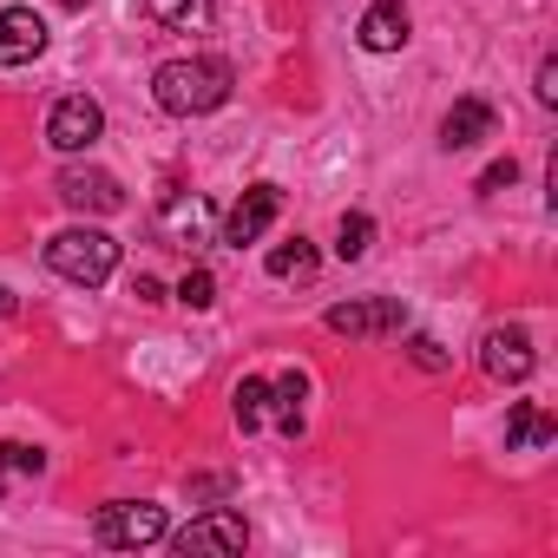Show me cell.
Instances as JSON below:
<instances>
[{
	"label": "cell",
	"instance_id": "1",
	"mask_svg": "<svg viewBox=\"0 0 558 558\" xmlns=\"http://www.w3.org/2000/svg\"><path fill=\"white\" fill-rule=\"evenodd\" d=\"M230 86H236V73L223 66V60H165L158 73H151V99H158V112H171V119H204V112H217L223 99H230Z\"/></svg>",
	"mask_w": 558,
	"mask_h": 558
},
{
	"label": "cell",
	"instance_id": "2",
	"mask_svg": "<svg viewBox=\"0 0 558 558\" xmlns=\"http://www.w3.org/2000/svg\"><path fill=\"white\" fill-rule=\"evenodd\" d=\"M47 269L66 276V283H80V290H99V283H112V269H119V243L106 230H93V223H73V230H60L47 243Z\"/></svg>",
	"mask_w": 558,
	"mask_h": 558
},
{
	"label": "cell",
	"instance_id": "3",
	"mask_svg": "<svg viewBox=\"0 0 558 558\" xmlns=\"http://www.w3.org/2000/svg\"><path fill=\"white\" fill-rule=\"evenodd\" d=\"M171 532V519H165V506H151V499H112V506H99V519H93V538L106 545V551H145V545H158Z\"/></svg>",
	"mask_w": 558,
	"mask_h": 558
},
{
	"label": "cell",
	"instance_id": "4",
	"mask_svg": "<svg viewBox=\"0 0 558 558\" xmlns=\"http://www.w3.org/2000/svg\"><path fill=\"white\" fill-rule=\"evenodd\" d=\"M323 323H329L336 336L375 342V336H401V329H408V310H401V296H349V303H336Z\"/></svg>",
	"mask_w": 558,
	"mask_h": 558
},
{
	"label": "cell",
	"instance_id": "5",
	"mask_svg": "<svg viewBox=\"0 0 558 558\" xmlns=\"http://www.w3.org/2000/svg\"><path fill=\"white\" fill-rule=\"evenodd\" d=\"M53 191H60V204L80 210V217H112V210H125V184H119L112 171H93V165H66Z\"/></svg>",
	"mask_w": 558,
	"mask_h": 558
},
{
	"label": "cell",
	"instance_id": "6",
	"mask_svg": "<svg viewBox=\"0 0 558 558\" xmlns=\"http://www.w3.org/2000/svg\"><path fill=\"white\" fill-rule=\"evenodd\" d=\"M99 132H106V112H99V99H86V93L60 99L53 119H47V145H53V151H86V145H99Z\"/></svg>",
	"mask_w": 558,
	"mask_h": 558
},
{
	"label": "cell",
	"instance_id": "7",
	"mask_svg": "<svg viewBox=\"0 0 558 558\" xmlns=\"http://www.w3.org/2000/svg\"><path fill=\"white\" fill-rule=\"evenodd\" d=\"M532 336L519 329V323H506V329H486V342H480V368L493 375V381H525L532 375Z\"/></svg>",
	"mask_w": 558,
	"mask_h": 558
},
{
	"label": "cell",
	"instance_id": "8",
	"mask_svg": "<svg viewBox=\"0 0 558 558\" xmlns=\"http://www.w3.org/2000/svg\"><path fill=\"white\" fill-rule=\"evenodd\" d=\"M243 545H250V525L230 506H210L178 532V551H243Z\"/></svg>",
	"mask_w": 558,
	"mask_h": 558
},
{
	"label": "cell",
	"instance_id": "9",
	"mask_svg": "<svg viewBox=\"0 0 558 558\" xmlns=\"http://www.w3.org/2000/svg\"><path fill=\"white\" fill-rule=\"evenodd\" d=\"M276 210H283V191H276V184H250V191L236 197V210L223 217V243H230V250L256 243V236L276 223Z\"/></svg>",
	"mask_w": 558,
	"mask_h": 558
},
{
	"label": "cell",
	"instance_id": "10",
	"mask_svg": "<svg viewBox=\"0 0 558 558\" xmlns=\"http://www.w3.org/2000/svg\"><path fill=\"white\" fill-rule=\"evenodd\" d=\"M47 53V21L34 8H0V66H27Z\"/></svg>",
	"mask_w": 558,
	"mask_h": 558
},
{
	"label": "cell",
	"instance_id": "11",
	"mask_svg": "<svg viewBox=\"0 0 558 558\" xmlns=\"http://www.w3.org/2000/svg\"><path fill=\"white\" fill-rule=\"evenodd\" d=\"M362 47L368 53H401L408 47V34H414V21H408V8H401V0H375V8L362 14Z\"/></svg>",
	"mask_w": 558,
	"mask_h": 558
},
{
	"label": "cell",
	"instance_id": "12",
	"mask_svg": "<svg viewBox=\"0 0 558 558\" xmlns=\"http://www.w3.org/2000/svg\"><path fill=\"white\" fill-rule=\"evenodd\" d=\"M480 138H493V106L486 99H453V112L440 119V145L447 151H473Z\"/></svg>",
	"mask_w": 558,
	"mask_h": 558
},
{
	"label": "cell",
	"instance_id": "13",
	"mask_svg": "<svg viewBox=\"0 0 558 558\" xmlns=\"http://www.w3.org/2000/svg\"><path fill=\"white\" fill-rule=\"evenodd\" d=\"M303 395H310V381H303L296 368L276 375V381H269V414H263V421H276V427L296 440V434H303Z\"/></svg>",
	"mask_w": 558,
	"mask_h": 558
},
{
	"label": "cell",
	"instance_id": "14",
	"mask_svg": "<svg viewBox=\"0 0 558 558\" xmlns=\"http://www.w3.org/2000/svg\"><path fill=\"white\" fill-rule=\"evenodd\" d=\"M316 269H323V256H316L310 236H290V243L269 250V276H276V283H310Z\"/></svg>",
	"mask_w": 558,
	"mask_h": 558
},
{
	"label": "cell",
	"instance_id": "15",
	"mask_svg": "<svg viewBox=\"0 0 558 558\" xmlns=\"http://www.w3.org/2000/svg\"><path fill=\"white\" fill-rule=\"evenodd\" d=\"M545 440H558V421H551L545 408L519 401V408H512V421H506V447H545Z\"/></svg>",
	"mask_w": 558,
	"mask_h": 558
},
{
	"label": "cell",
	"instance_id": "16",
	"mask_svg": "<svg viewBox=\"0 0 558 558\" xmlns=\"http://www.w3.org/2000/svg\"><path fill=\"white\" fill-rule=\"evenodd\" d=\"M138 14L184 34V27H204V21H210V0H138Z\"/></svg>",
	"mask_w": 558,
	"mask_h": 558
},
{
	"label": "cell",
	"instance_id": "17",
	"mask_svg": "<svg viewBox=\"0 0 558 558\" xmlns=\"http://www.w3.org/2000/svg\"><path fill=\"white\" fill-rule=\"evenodd\" d=\"M368 243H375V217H368V210H349V217L336 223V256H342V263H362Z\"/></svg>",
	"mask_w": 558,
	"mask_h": 558
},
{
	"label": "cell",
	"instance_id": "18",
	"mask_svg": "<svg viewBox=\"0 0 558 558\" xmlns=\"http://www.w3.org/2000/svg\"><path fill=\"white\" fill-rule=\"evenodd\" d=\"M230 401H236V427L250 434V427H263V414H269V381H256V375H250V381H236V395H230Z\"/></svg>",
	"mask_w": 558,
	"mask_h": 558
},
{
	"label": "cell",
	"instance_id": "19",
	"mask_svg": "<svg viewBox=\"0 0 558 558\" xmlns=\"http://www.w3.org/2000/svg\"><path fill=\"white\" fill-rule=\"evenodd\" d=\"M204 217H210V204H204V197H191V204H184V197H171V204H165V230H171V236H197V230H204Z\"/></svg>",
	"mask_w": 558,
	"mask_h": 558
},
{
	"label": "cell",
	"instance_id": "20",
	"mask_svg": "<svg viewBox=\"0 0 558 558\" xmlns=\"http://www.w3.org/2000/svg\"><path fill=\"white\" fill-rule=\"evenodd\" d=\"M40 466H47V453H40V447L0 440V480H8V473H40Z\"/></svg>",
	"mask_w": 558,
	"mask_h": 558
},
{
	"label": "cell",
	"instance_id": "21",
	"mask_svg": "<svg viewBox=\"0 0 558 558\" xmlns=\"http://www.w3.org/2000/svg\"><path fill=\"white\" fill-rule=\"evenodd\" d=\"M178 303H184V310H210V303H217V276H210V269H191L184 283H178Z\"/></svg>",
	"mask_w": 558,
	"mask_h": 558
},
{
	"label": "cell",
	"instance_id": "22",
	"mask_svg": "<svg viewBox=\"0 0 558 558\" xmlns=\"http://www.w3.org/2000/svg\"><path fill=\"white\" fill-rule=\"evenodd\" d=\"M532 99L551 112L558 106V60H538V80H532Z\"/></svg>",
	"mask_w": 558,
	"mask_h": 558
},
{
	"label": "cell",
	"instance_id": "23",
	"mask_svg": "<svg viewBox=\"0 0 558 558\" xmlns=\"http://www.w3.org/2000/svg\"><path fill=\"white\" fill-rule=\"evenodd\" d=\"M512 178H519V165H512V158H499V165H486V171H480V191H506Z\"/></svg>",
	"mask_w": 558,
	"mask_h": 558
},
{
	"label": "cell",
	"instance_id": "24",
	"mask_svg": "<svg viewBox=\"0 0 558 558\" xmlns=\"http://www.w3.org/2000/svg\"><path fill=\"white\" fill-rule=\"evenodd\" d=\"M408 349H414V362H421V368H447V355H440V342H434V336H414Z\"/></svg>",
	"mask_w": 558,
	"mask_h": 558
},
{
	"label": "cell",
	"instance_id": "25",
	"mask_svg": "<svg viewBox=\"0 0 558 558\" xmlns=\"http://www.w3.org/2000/svg\"><path fill=\"white\" fill-rule=\"evenodd\" d=\"M8 316H14V296H8V290H0V323H8Z\"/></svg>",
	"mask_w": 558,
	"mask_h": 558
},
{
	"label": "cell",
	"instance_id": "26",
	"mask_svg": "<svg viewBox=\"0 0 558 558\" xmlns=\"http://www.w3.org/2000/svg\"><path fill=\"white\" fill-rule=\"evenodd\" d=\"M60 8H86V0H60Z\"/></svg>",
	"mask_w": 558,
	"mask_h": 558
}]
</instances>
